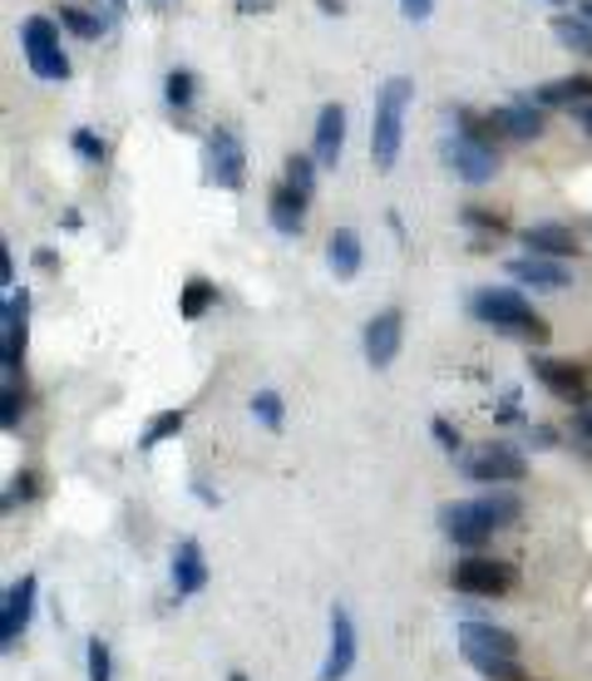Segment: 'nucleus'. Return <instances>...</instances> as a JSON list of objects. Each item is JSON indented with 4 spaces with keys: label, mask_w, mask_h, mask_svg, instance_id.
Segmentation results:
<instances>
[{
    "label": "nucleus",
    "mask_w": 592,
    "mask_h": 681,
    "mask_svg": "<svg viewBox=\"0 0 592 681\" xmlns=\"http://www.w3.org/2000/svg\"><path fill=\"white\" fill-rule=\"evenodd\" d=\"M523 99H533L538 109H558V104H582V99H592V79L588 75H572V79H553V84H538L533 94H523Z\"/></svg>",
    "instance_id": "22"
},
{
    "label": "nucleus",
    "mask_w": 592,
    "mask_h": 681,
    "mask_svg": "<svg viewBox=\"0 0 592 681\" xmlns=\"http://www.w3.org/2000/svg\"><path fill=\"white\" fill-rule=\"evenodd\" d=\"M528 440H533V444H538V450H548V444H553V440H558V434H553V430H548V424H533V430H528Z\"/></svg>",
    "instance_id": "41"
},
{
    "label": "nucleus",
    "mask_w": 592,
    "mask_h": 681,
    "mask_svg": "<svg viewBox=\"0 0 592 681\" xmlns=\"http://www.w3.org/2000/svg\"><path fill=\"white\" fill-rule=\"evenodd\" d=\"M582 15H588V20H592V0H582Z\"/></svg>",
    "instance_id": "45"
},
{
    "label": "nucleus",
    "mask_w": 592,
    "mask_h": 681,
    "mask_svg": "<svg viewBox=\"0 0 592 681\" xmlns=\"http://www.w3.org/2000/svg\"><path fill=\"white\" fill-rule=\"evenodd\" d=\"M69 148H75V154L84 158L89 168H99V163H104V158H109V144L94 134V128H75V134H69Z\"/></svg>",
    "instance_id": "32"
},
{
    "label": "nucleus",
    "mask_w": 592,
    "mask_h": 681,
    "mask_svg": "<svg viewBox=\"0 0 592 681\" xmlns=\"http://www.w3.org/2000/svg\"><path fill=\"white\" fill-rule=\"evenodd\" d=\"M414 99V84L405 75L385 79L380 94H375V114H371V158L380 173H390L395 158H400V144H405V109Z\"/></svg>",
    "instance_id": "2"
},
{
    "label": "nucleus",
    "mask_w": 592,
    "mask_h": 681,
    "mask_svg": "<svg viewBox=\"0 0 592 681\" xmlns=\"http://www.w3.org/2000/svg\"><path fill=\"white\" fill-rule=\"evenodd\" d=\"M20 410H25V400H20L15 381H5V395H0V424H5V430H15V424H20Z\"/></svg>",
    "instance_id": "36"
},
{
    "label": "nucleus",
    "mask_w": 592,
    "mask_h": 681,
    "mask_svg": "<svg viewBox=\"0 0 592 681\" xmlns=\"http://www.w3.org/2000/svg\"><path fill=\"white\" fill-rule=\"evenodd\" d=\"M306 203H311V197H301L296 188L276 183L272 197H266V217H272V227H276L282 237H301V227H306Z\"/></svg>",
    "instance_id": "21"
},
{
    "label": "nucleus",
    "mask_w": 592,
    "mask_h": 681,
    "mask_svg": "<svg viewBox=\"0 0 592 681\" xmlns=\"http://www.w3.org/2000/svg\"><path fill=\"white\" fill-rule=\"evenodd\" d=\"M523 247H528L533 257H553V262L582 252L578 232H572V227H562V223H533V227H523Z\"/></svg>",
    "instance_id": "16"
},
{
    "label": "nucleus",
    "mask_w": 592,
    "mask_h": 681,
    "mask_svg": "<svg viewBox=\"0 0 592 681\" xmlns=\"http://www.w3.org/2000/svg\"><path fill=\"white\" fill-rule=\"evenodd\" d=\"M568 114H572V124H578V128H582V134H588V138H592V99H582V104H572V109H568Z\"/></svg>",
    "instance_id": "39"
},
{
    "label": "nucleus",
    "mask_w": 592,
    "mask_h": 681,
    "mask_svg": "<svg viewBox=\"0 0 592 681\" xmlns=\"http://www.w3.org/2000/svg\"><path fill=\"white\" fill-rule=\"evenodd\" d=\"M351 667H355V622H351V612L335 602L331 608V642H326V661H321V671H316V681H341Z\"/></svg>",
    "instance_id": "13"
},
{
    "label": "nucleus",
    "mask_w": 592,
    "mask_h": 681,
    "mask_svg": "<svg viewBox=\"0 0 592 681\" xmlns=\"http://www.w3.org/2000/svg\"><path fill=\"white\" fill-rule=\"evenodd\" d=\"M89 681H109V671H114V661H109V647L104 637H89Z\"/></svg>",
    "instance_id": "34"
},
{
    "label": "nucleus",
    "mask_w": 592,
    "mask_h": 681,
    "mask_svg": "<svg viewBox=\"0 0 592 681\" xmlns=\"http://www.w3.org/2000/svg\"><path fill=\"white\" fill-rule=\"evenodd\" d=\"M479 509H483V519H489L493 533L523 519V499H519L513 489H489V493H479Z\"/></svg>",
    "instance_id": "23"
},
{
    "label": "nucleus",
    "mask_w": 592,
    "mask_h": 681,
    "mask_svg": "<svg viewBox=\"0 0 592 681\" xmlns=\"http://www.w3.org/2000/svg\"><path fill=\"white\" fill-rule=\"evenodd\" d=\"M503 272L513 276V282H523V286H533V292H562V286L572 282L568 276V266L562 262H553V257H533V252H523V257H513Z\"/></svg>",
    "instance_id": "14"
},
{
    "label": "nucleus",
    "mask_w": 592,
    "mask_h": 681,
    "mask_svg": "<svg viewBox=\"0 0 592 681\" xmlns=\"http://www.w3.org/2000/svg\"><path fill=\"white\" fill-rule=\"evenodd\" d=\"M25 331H30V292L10 286L5 311H0V365H5V381H15V365L25 355Z\"/></svg>",
    "instance_id": "8"
},
{
    "label": "nucleus",
    "mask_w": 592,
    "mask_h": 681,
    "mask_svg": "<svg viewBox=\"0 0 592 681\" xmlns=\"http://www.w3.org/2000/svg\"><path fill=\"white\" fill-rule=\"evenodd\" d=\"M430 10H434V0H400L405 20H430Z\"/></svg>",
    "instance_id": "38"
},
{
    "label": "nucleus",
    "mask_w": 592,
    "mask_h": 681,
    "mask_svg": "<svg viewBox=\"0 0 592 681\" xmlns=\"http://www.w3.org/2000/svg\"><path fill=\"white\" fill-rule=\"evenodd\" d=\"M459 651H483V657H519V637L493 622H459Z\"/></svg>",
    "instance_id": "15"
},
{
    "label": "nucleus",
    "mask_w": 592,
    "mask_h": 681,
    "mask_svg": "<svg viewBox=\"0 0 592 681\" xmlns=\"http://www.w3.org/2000/svg\"><path fill=\"white\" fill-rule=\"evenodd\" d=\"M242 10H272V0H237Z\"/></svg>",
    "instance_id": "43"
},
{
    "label": "nucleus",
    "mask_w": 592,
    "mask_h": 681,
    "mask_svg": "<svg viewBox=\"0 0 592 681\" xmlns=\"http://www.w3.org/2000/svg\"><path fill=\"white\" fill-rule=\"evenodd\" d=\"M464 227H474V232H489V237H503V232H509V223H503V217L499 213H489V207H464Z\"/></svg>",
    "instance_id": "33"
},
{
    "label": "nucleus",
    "mask_w": 592,
    "mask_h": 681,
    "mask_svg": "<svg viewBox=\"0 0 592 681\" xmlns=\"http://www.w3.org/2000/svg\"><path fill=\"white\" fill-rule=\"evenodd\" d=\"M109 10H114V15H124V10H128V0H109Z\"/></svg>",
    "instance_id": "44"
},
{
    "label": "nucleus",
    "mask_w": 592,
    "mask_h": 681,
    "mask_svg": "<svg viewBox=\"0 0 592 681\" xmlns=\"http://www.w3.org/2000/svg\"><path fill=\"white\" fill-rule=\"evenodd\" d=\"M341 148H345V109L341 104H326L316 114V138H311V158L321 168L341 163Z\"/></svg>",
    "instance_id": "17"
},
{
    "label": "nucleus",
    "mask_w": 592,
    "mask_h": 681,
    "mask_svg": "<svg viewBox=\"0 0 592 681\" xmlns=\"http://www.w3.org/2000/svg\"><path fill=\"white\" fill-rule=\"evenodd\" d=\"M20 49H25V65L35 79H69V55L59 49V25L49 15H25L20 20Z\"/></svg>",
    "instance_id": "3"
},
{
    "label": "nucleus",
    "mask_w": 592,
    "mask_h": 681,
    "mask_svg": "<svg viewBox=\"0 0 592 681\" xmlns=\"http://www.w3.org/2000/svg\"><path fill=\"white\" fill-rule=\"evenodd\" d=\"M464 661H469L479 677H489V681H523V677H528L519 657H483V651H469Z\"/></svg>",
    "instance_id": "26"
},
{
    "label": "nucleus",
    "mask_w": 592,
    "mask_h": 681,
    "mask_svg": "<svg viewBox=\"0 0 592 681\" xmlns=\"http://www.w3.org/2000/svg\"><path fill=\"white\" fill-rule=\"evenodd\" d=\"M217 306V286L207 282V276H187L183 292H178V316L183 321H197V316H207Z\"/></svg>",
    "instance_id": "24"
},
{
    "label": "nucleus",
    "mask_w": 592,
    "mask_h": 681,
    "mask_svg": "<svg viewBox=\"0 0 592 681\" xmlns=\"http://www.w3.org/2000/svg\"><path fill=\"white\" fill-rule=\"evenodd\" d=\"M30 612H35V578H20L5 588V602H0V651H15V642L25 637Z\"/></svg>",
    "instance_id": "12"
},
{
    "label": "nucleus",
    "mask_w": 592,
    "mask_h": 681,
    "mask_svg": "<svg viewBox=\"0 0 592 681\" xmlns=\"http://www.w3.org/2000/svg\"><path fill=\"white\" fill-rule=\"evenodd\" d=\"M316 168L321 163H316L311 154H292L286 158V188H296L301 197H311L316 193Z\"/></svg>",
    "instance_id": "29"
},
{
    "label": "nucleus",
    "mask_w": 592,
    "mask_h": 681,
    "mask_svg": "<svg viewBox=\"0 0 592 681\" xmlns=\"http://www.w3.org/2000/svg\"><path fill=\"white\" fill-rule=\"evenodd\" d=\"M572 430H578V440H592V405H578V415H572Z\"/></svg>",
    "instance_id": "40"
},
{
    "label": "nucleus",
    "mask_w": 592,
    "mask_h": 681,
    "mask_svg": "<svg viewBox=\"0 0 592 681\" xmlns=\"http://www.w3.org/2000/svg\"><path fill=\"white\" fill-rule=\"evenodd\" d=\"M316 10H321V15H341L345 0H316Z\"/></svg>",
    "instance_id": "42"
},
{
    "label": "nucleus",
    "mask_w": 592,
    "mask_h": 681,
    "mask_svg": "<svg viewBox=\"0 0 592 681\" xmlns=\"http://www.w3.org/2000/svg\"><path fill=\"white\" fill-rule=\"evenodd\" d=\"M153 5H173V0H153Z\"/></svg>",
    "instance_id": "47"
},
{
    "label": "nucleus",
    "mask_w": 592,
    "mask_h": 681,
    "mask_svg": "<svg viewBox=\"0 0 592 681\" xmlns=\"http://www.w3.org/2000/svg\"><path fill=\"white\" fill-rule=\"evenodd\" d=\"M207 178H213L217 188H227V193H237V188L247 183V154H242V138L232 134V128L217 124L213 134H207Z\"/></svg>",
    "instance_id": "7"
},
{
    "label": "nucleus",
    "mask_w": 592,
    "mask_h": 681,
    "mask_svg": "<svg viewBox=\"0 0 592 681\" xmlns=\"http://www.w3.org/2000/svg\"><path fill=\"white\" fill-rule=\"evenodd\" d=\"M440 529H444V538L454 543V548H464V553H479L483 543H489V519H483V509H479V499H464V503H444L440 509Z\"/></svg>",
    "instance_id": "10"
},
{
    "label": "nucleus",
    "mask_w": 592,
    "mask_h": 681,
    "mask_svg": "<svg viewBox=\"0 0 592 681\" xmlns=\"http://www.w3.org/2000/svg\"><path fill=\"white\" fill-rule=\"evenodd\" d=\"M361 262H365L361 232H355V227H335V232L326 237V266L335 272V282H351V276L361 272Z\"/></svg>",
    "instance_id": "20"
},
{
    "label": "nucleus",
    "mask_w": 592,
    "mask_h": 681,
    "mask_svg": "<svg viewBox=\"0 0 592 681\" xmlns=\"http://www.w3.org/2000/svg\"><path fill=\"white\" fill-rule=\"evenodd\" d=\"M440 154H444V168H449L454 178H464V183H474V188L493 183V173H499V148L474 144V138H464V134L444 138Z\"/></svg>",
    "instance_id": "6"
},
{
    "label": "nucleus",
    "mask_w": 592,
    "mask_h": 681,
    "mask_svg": "<svg viewBox=\"0 0 592 681\" xmlns=\"http://www.w3.org/2000/svg\"><path fill=\"white\" fill-rule=\"evenodd\" d=\"M533 381L558 400H588V365L582 361H558V355H528Z\"/></svg>",
    "instance_id": "9"
},
{
    "label": "nucleus",
    "mask_w": 592,
    "mask_h": 681,
    "mask_svg": "<svg viewBox=\"0 0 592 681\" xmlns=\"http://www.w3.org/2000/svg\"><path fill=\"white\" fill-rule=\"evenodd\" d=\"M493 124H499L503 138H519V144H528V138H538L543 128H548V114H543L533 99H513V104L493 109Z\"/></svg>",
    "instance_id": "18"
},
{
    "label": "nucleus",
    "mask_w": 592,
    "mask_h": 681,
    "mask_svg": "<svg viewBox=\"0 0 592 681\" xmlns=\"http://www.w3.org/2000/svg\"><path fill=\"white\" fill-rule=\"evenodd\" d=\"M523 474H528L523 454L513 450V444H503V440H493V444H483V450L464 454V479L483 484V489H513Z\"/></svg>",
    "instance_id": "4"
},
{
    "label": "nucleus",
    "mask_w": 592,
    "mask_h": 681,
    "mask_svg": "<svg viewBox=\"0 0 592 681\" xmlns=\"http://www.w3.org/2000/svg\"><path fill=\"white\" fill-rule=\"evenodd\" d=\"M55 25H65L75 39H99L104 35V20L99 15H89V10H79V5H59V15H55Z\"/></svg>",
    "instance_id": "28"
},
{
    "label": "nucleus",
    "mask_w": 592,
    "mask_h": 681,
    "mask_svg": "<svg viewBox=\"0 0 592 681\" xmlns=\"http://www.w3.org/2000/svg\"><path fill=\"white\" fill-rule=\"evenodd\" d=\"M553 35H558L562 49L592 59V20L588 15H558V20H553Z\"/></svg>",
    "instance_id": "25"
},
{
    "label": "nucleus",
    "mask_w": 592,
    "mask_h": 681,
    "mask_svg": "<svg viewBox=\"0 0 592 681\" xmlns=\"http://www.w3.org/2000/svg\"><path fill=\"white\" fill-rule=\"evenodd\" d=\"M227 681H247V677H242V671H232V677H227Z\"/></svg>",
    "instance_id": "46"
},
{
    "label": "nucleus",
    "mask_w": 592,
    "mask_h": 681,
    "mask_svg": "<svg viewBox=\"0 0 592 681\" xmlns=\"http://www.w3.org/2000/svg\"><path fill=\"white\" fill-rule=\"evenodd\" d=\"M553 5H562V0H553Z\"/></svg>",
    "instance_id": "48"
},
{
    "label": "nucleus",
    "mask_w": 592,
    "mask_h": 681,
    "mask_svg": "<svg viewBox=\"0 0 592 681\" xmlns=\"http://www.w3.org/2000/svg\"><path fill=\"white\" fill-rule=\"evenodd\" d=\"M454 592L464 598H503V592L519 588V568L513 563H499V558H459L449 572Z\"/></svg>",
    "instance_id": "5"
},
{
    "label": "nucleus",
    "mask_w": 592,
    "mask_h": 681,
    "mask_svg": "<svg viewBox=\"0 0 592 681\" xmlns=\"http://www.w3.org/2000/svg\"><path fill=\"white\" fill-rule=\"evenodd\" d=\"M183 420H187L183 410H163V415H153V424H148V430H144V440H138V450H153V444L173 440V434L183 430Z\"/></svg>",
    "instance_id": "30"
},
{
    "label": "nucleus",
    "mask_w": 592,
    "mask_h": 681,
    "mask_svg": "<svg viewBox=\"0 0 592 681\" xmlns=\"http://www.w3.org/2000/svg\"><path fill=\"white\" fill-rule=\"evenodd\" d=\"M282 415H286V405H282V395L276 390H257L252 395V420L262 424V430H282Z\"/></svg>",
    "instance_id": "31"
},
{
    "label": "nucleus",
    "mask_w": 592,
    "mask_h": 681,
    "mask_svg": "<svg viewBox=\"0 0 592 681\" xmlns=\"http://www.w3.org/2000/svg\"><path fill=\"white\" fill-rule=\"evenodd\" d=\"M193 94H197V79H193V69H168V79H163V99H168V109L173 114H187V104H193Z\"/></svg>",
    "instance_id": "27"
},
{
    "label": "nucleus",
    "mask_w": 592,
    "mask_h": 681,
    "mask_svg": "<svg viewBox=\"0 0 592 681\" xmlns=\"http://www.w3.org/2000/svg\"><path fill=\"white\" fill-rule=\"evenodd\" d=\"M469 316L479 326H489V331L513 336V341H528V345L548 341V321H543L528 296L513 292V286H479V292L469 296Z\"/></svg>",
    "instance_id": "1"
},
{
    "label": "nucleus",
    "mask_w": 592,
    "mask_h": 681,
    "mask_svg": "<svg viewBox=\"0 0 592 681\" xmlns=\"http://www.w3.org/2000/svg\"><path fill=\"white\" fill-rule=\"evenodd\" d=\"M25 499H35V474H30V469H20V474H10V489H5V513L15 509V503H25Z\"/></svg>",
    "instance_id": "35"
},
{
    "label": "nucleus",
    "mask_w": 592,
    "mask_h": 681,
    "mask_svg": "<svg viewBox=\"0 0 592 681\" xmlns=\"http://www.w3.org/2000/svg\"><path fill=\"white\" fill-rule=\"evenodd\" d=\"M400 341H405V316H400V306H385V311H375L371 321H365V331H361L365 361H371L375 371H385V365L400 355Z\"/></svg>",
    "instance_id": "11"
},
{
    "label": "nucleus",
    "mask_w": 592,
    "mask_h": 681,
    "mask_svg": "<svg viewBox=\"0 0 592 681\" xmlns=\"http://www.w3.org/2000/svg\"><path fill=\"white\" fill-rule=\"evenodd\" d=\"M430 430H434V444H440L444 454H459V430H454V424L444 420V415H434V424H430Z\"/></svg>",
    "instance_id": "37"
},
{
    "label": "nucleus",
    "mask_w": 592,
    "mask_h": 681,
    "mask_svg": "<svg viewBox=\"0 0 592 681\" xmlns=\"http://www.w3.org/2000/svg\"><path fill=\"white\" fill-rule=\"evenodd\" d=\"M207 588V558H203V543L183 538L173 548V592L178 598H193V592Z\"/></svg>",
    "instance_id": "19"
}]
</instances>
